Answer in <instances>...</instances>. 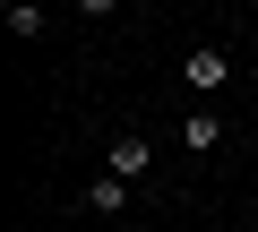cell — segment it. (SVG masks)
<instances>
[{"label":"cell","instance_id":"7a4b0ae2","mask_svg":"<svg viewBox=\"0 0 258 232\" xmlns=\"http://www.w3.org/2000/svg\"><path fill=\"white\" fill-rule=\"evenodd\" d=\"M103 172H120V181H147V172H155V146H147V138H112V146H103Z\"/></svg>","mask_w":258,"mask_h":232},{"label":"cell","instance_id":"6da1fadb","mask_svg":"<svg viewBox=\"0 0 258 232\" xmlns=\"http://www.w3.org/2000/svg\"><path fill=\"white\" fill-rule=\"evenodd\" d=\"M181 86H189V95H224V86H232V60H224V43H198V52L181 60Z\"/></svg>","mask_w":258,"mask_h":232},{"label":"cell","instance_id":"8992f818","mask_svg":"<svg viewBox=\"0 0 258 232\" xmlns=\"http://www.w3.org/2000/svg\"><path fill=\"white\" fill-rule=\"evenodd\" d=\"M120 9V0H78V18H112Z\"/></svg>","mask_w":258,"mask_h":232},{"label":"cell","instance_id":"5b68a950","mask_svg":"<svg viewBox=\"0 0 258 232\" xmlns=\"http://www.w3.org/2000/svg\"><path fill=\"white\" fill-rule=\"evenodd\" d=\"M9 35H18V43L43 35V9H35V0H9Z\"/></svg>","mask_w":258,"mask_h":232},{"label":"cell","instance_id":"3957f363","mask_svg":"<svg viewBox=\"0 0 258 232\" xmlns=\"http://www.w3.org/2000/svg\"><path fill=\"white\" fill-rule=\"evenodd\" d=\"M181 146H189V155H215V146H224V121H215L207 103H198L189 121H181Z\"/></svg>","mask_w":258,"mask_h":232},{"label":"cell","instance_id":"277c9868","mask_svg":"<svg viewBox=\"0 0 258 232\" xmlns=\"http://www.w3.org/2000/svg\"><path fill=\"white\" fill-rule=\"evenodd\" d=\"M86 206H95V215H120V206H129V181H120V172H95V181H86Z\"/></svg>","mask_w":258,"mask_h":232}]
</instances>
